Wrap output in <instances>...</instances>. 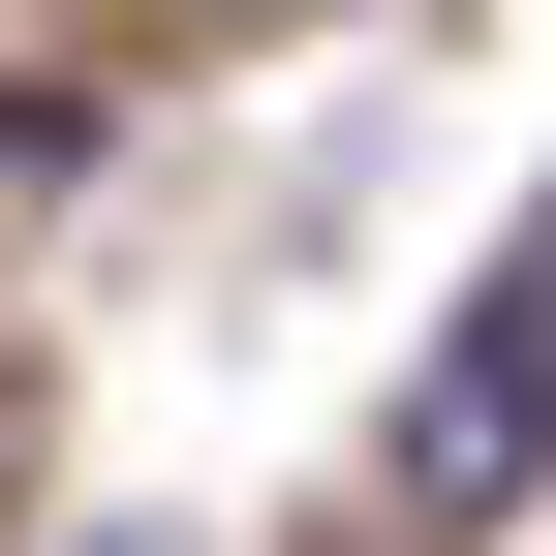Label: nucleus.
<instances>
[{"mask_svg":"<svg viewBox=\"0 0 556 556\" xmlns=\"http://www.w3.org/2000/svg\"><path fill=\"white\" fill-rule=\"evenodd\" d=\"M526 464H556V186L495 217V278H464L433 371H402V495H433V526H495Z\"/></svg>","mask_w":556,"mask_h":556,"instance_id":"1","label":"nucleus"}]
</instances>
